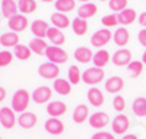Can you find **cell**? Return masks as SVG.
Wrapping results in <instances>:
<instances>
[{"label":"cell","mask_w":146,"mask_h":139,"mask_svg":"<svg viewBox=\"0 0 146 139\" xmlns=\"http://www.w3.org/2000/svg\"><path fill=\"white\" fill-rule=\"evenodd\" d=\"M31 100L32 98L29 97V92L27 90H23V88H21V90H18L13 94V97H12V110H13L15 113L27 111Z\"/></svg>","instance_id":"6da1fadb"},{"label":"cell","mask_w":146,"mask_h":139,"mask_svg":"<svg viewBox=\"0 0 146 139\" xmlns=\"http://www.w3.org/2000/svg\"><path fill=\"white\" fill-rule=\"evenodd\" d=\"M104 78H105L104 69L96 67V66L88 67L82 73V82L86 84V85H91V86H96L98 84H101L104 81Z\"/></svg>","instance_id":"7a4b0ae2"},{"label":"cell","mask_w":146,"mask_h":139,"mask_svg":"<svg viewBox=\"0 0 146 139\" xmlns=\"http://www.w3.org/2000/svg\"><path fill=\"white\" fill-rule=\"evenodd\" d=\"M45 57L48 59V61L56 63V65H63L69 60V54L66 50H63L58 45H50L45 51Z\"/></svg>","instance_id":"3957f363"},{"label":"cell","mask_w":146,"mask_h":139,"mask_svg":"<svg viewBox=\"0 0 146 139\" xmlns=\"http://www.w3.org/2000/svg\"><path fill=\"white\" fill-rule=\"evenodd\" d=\"M113 40V34L108 28H102V29H98L95 31L91 37V45L96 47V48H102L105 47L110 41Z\"/></svg>","instance_id":"277c9868"},{"label":"cell","mask_w":146,"mask_h":139,"mask_svg":"<svg viewBox=\"0 0 146 139\" xmlns=\"http://www.w3.org/2000/svg\"><path fill=\"white\" fill-rule=\"evenodd\" d=\"M38 75L44 79H48V81H54L58 78L60 75V67L56 63H51V61H45L42 65H40L38 67Z\"/></svg>","instance_id":"5b68a950"},{"label":"cell","mask_w":146,"mask_h":139,"mask_svg":"<svg viewBox=\"0 0 146 139\" xmlns=\"http://www.w3.org/2000/svg\"><path fill=\"white\" fill-rule=\"evenodd\" d=\"M53 97V90L50 86H45V85H41L38 88H35L31 98L35 104H45V103H50V100Z\"/></svg>","instance_id":"8992f818"},{"label":"cell","mask_w":146,"mask_h":139,"mask_svg":"<svg viewBox=\"0 0 146 139\" xmlns=\"http://www.w3.org/2000/svg\"><path fill=\"white\" fill-rule=\"evenodd\" d=\"M133 56H131V51L129 48H118L117 51H114V54L111 56V61L114 63L115 66H118V67H123V66H129V63L133 60L131 59Z\"/></svg>","instance_id":"52a82bcc"},{"label":"cell","mask_w":146,"mask_h":139,"mask_svg":"<svg viewBox=\"0 0 146 139\" xmlns=\"http://www.w3.org/2000/svg\"><path fill=\"white\" fill-rule=\"evenodd\" d=\"M16 116L15 111L12 110V107H2L0 108V124L5 129H12L16 124Z\"/></svg>","instance_id":"ba28073f"},{"label":"cell","mask_w":146,"mask_h":139,"mask_svg":"<svg viewBox=\"0 0 146 139\" xmlns=\"http://www.w3.org/2000/svg\"><path fill=\"white\" fill-rule=\"evenodd\" d=\"M44 129H45L47 133H50L53 136H57V135H62L64 132V123L58 117H50V119L45 120Z\"/></svg>","instance_id":"9c48e42d"},{"label":"cell","mask_w":146,"mask_h":139,"mask_svg":"<svg viewBox=\"0 0 146 139\" xmlns=\"http://www.w3.org/2000/svg\"><path fill=\"white\" fill-rule=\"evenodd\" d=\"M111 128H113V132L115 135H124L129 130V128H130V120L124 114H118V116H115L113 119Z\"/></svg>","instance_id":"30bf717a"},{"label":"cell","mask_w":146,"mask_h":139,"mask_svg":"<svg viewBox=\"0 0 146 139\" xmlns=\"http://www.w3.org/2000/svg\"><path fill=\"white\" fill-rule=\"evenodd\" d=\"M110 123V116L107 114L105 111H95L94 114L89 116V124H91V128L94 129H104L105 126Z\"/></svg>","instance_id":"8fae6325"},{"label":"cell","mask_w":146,"mask_h":139,"mask_svg":"<svg viewBox=\"0 0 146 139\" xmlns=\"http://www.w3.org/2000/svg\"><path fill=\"white\" fill-rule=\"evenodd\" d=\"M28 19L25 15H22V13H18L15 15L13 18H10L9 22H7V27L10 28V31H13V32H22V31H25L28 28Z\"/></svg>","instance_id":"7c38bea8"},{"label":"cell","mask_w":146,"mask_h":139,"mask_svg":"<svg viewBox=\"0 0 146 139\" xmlns=\"http://www.w3.org/2000/svg\"><path fill=\"white\" fill-rule=\"evenodd\" d=\"M105 91L110 92V94H118L120 91H123V88H124V81L123 78H120V76H110L107 81H105Z\"/></svg>","instance_id":"4fadbf2b"},{"label":"cell","mask_w":146,"mask_h":139,"mask_svg":"<svg viewBox=\"0 0 146 139\" xmlns=\"http://www.w3.org/2000/svg\"><path fill=\"white\" fill-rule=\"evenodd\" d=\"M113 41L115 45H118L120 48H124V45L129 44L130 41V32L126 27H120L115 29V32L113 34Z\"/></svg>","instance_id":"5bb4252c"},{"label":"cell","mask_w":146,"mask_h":139,"mask_svg":"<svg viewBox=\"0 0 146 139\" xmlns=\"http://www.w3.org/2000/svg\"><path fill=\"white\" fill-rule=\"evenodd\" d=\"M36 122H38V117L35 116V113L31 111H23L18 117V124L22 129H32L36 124Z\"/></svg>","instance_id":"9a60e30c"},{"label":"cell","mask_w":146,"mask_h":139,"mask_svg":"<svg viewBox=\"0 0 146 139\" xmlns=\"http://www.w3.org/2000/svg\"><path fill=\"white\" fill-rule=\"evenodd\" d=\"M48 29H50V25L42 19H35L31 23V32L34 34V37H38V38H45Z\"/></svg>","instance_id":"2e32d148"},{"label":"cell","mask_w":146,"mask_h":139,"mask_svg":"<svg viewBox=\"0 0 146 139\" xmlns=\"http://www.w3.org/2000/svg\"><path fill=\"white\" fill-rule=\"evenodd\" d=\"M104 92L96 86H92L91 90H88V103L94 107H101L104 106Z\"/></svg>","instance_id":"e0dca14e"},{"label":"cell","mask_w":146,"mask_h":139,"mask_svg":"<svg viewBox=\"0 0 146 139\" xmlns=\"http://www.w3.org/2000/svg\"><path fill=\"white\" fill-rule=\"evenodd\" d=\"M66 111H67V106L63 101H50L47 104V113L51 117H60L66 114Z\"/></svg>","instance_id":"ac0fdd59"},{"label":"cell","mask_w":146,"mask_h":139,"mask_svg":"<svg viewBox=\"0 0 146 139\" xmlns=\"http://www.w3.org/2000/svg\"><path fill=\"white\" fill-rule=\"evenodd\" d=\"M47 38L50 40L53 45H58V47L66 43V35L63 34L62 29H58L56 27H50V29L47 32Z\"/></svg>","instance_id":"d6986e66"},{"label":"cell","mask_w":146,"mask_h":139,"mask_svg":"<svg viewBox=\"0 0 146 139\" xmlns=\"http://www.w3.org/2000/svg\"><path fill=\"white\" fill-rule=\"evenodd\" d=\"M88 116H89V108L86 104H78L75 107V110H73V122H75L76 124H82L88 120Z\"/></svg>","instance_id":"ffe728a7"},{"label":"cell","mask_w":146,"mask_h":139,"mask_svg":"<svg viewBox=\"0 0 146 139\" xmlns=\"http://www.w3.org/2000/svg\"><path fill=\"white\" fill-rule=\"evenodd\" d=\"M0 10H2V15L6 19L13 18L15 15H18V3L15 0H2V6H0Z\"/></svg>","instance_id":"44dd1931"},{"label":"cell","mask_w":146,"mask_h":139,"mask_svg":"<svg viewBox=\"0 0 146 139\" xmlns=\"http://www.w3.org/2000/svg\"><path fill=\"white\" fill-rule=\"evenodd\" d=\"M51 22H53V27L58 29H66L72 25V21L69 19V16L66 13H62V12H54L51 15Z\"/></svg>","instance_id":"7402d4cb"},{"label":"cell","mask_w":146,"mask_h":139,"mask_svg":"<svg viewBox=\"0 0 146 139\" xmlns=\"http://www.w3.org/2000/svg\"><path fill=\"white\" fill-rule=\"evenodd\" d=\"M117 18H118V23H121L123 27H127V25H131L133 22L136 21L137 13H136L135 9L127 7L124 10H121L120 13H117Z\"/></svg>","instance_id":"603a6c76"},{"label":"cell","mask_w":146,"mask_h":139,"mask_svg":"<svg viewBox=\"0 0 146 139\" xmlns=\"http://www.w3.org/2000/svg\"><path fill=\"white\" fill-rule=\"evenodd\" d=\"M53 90L54 92H57L58 95H69L72 92V84L66 79H62V78H57L53 81Z\"/></svg>","instance_id":"cb8c5ba5"},{"label":"cell","mask_w":146,"mask_h":139,"mask_svg":"<svg viewBox=\"0 0 146 139\" xmlns=\"http://www.w3.org/2000/svg\"><path fill=\"white\" fill-rule=\"evenodd\" d=\"M73 56H75V59L79 61V63H82V65H86V63H89V61H92V59H94V53H92V50L91 48H88V47H78L76 50H75V53H73Z\"/></svg>","instance_id":"d4e9b609"},{"label":"cell","mask_w":146,"mask_h":139,"mask_svg":"<svg viewBox=\"0 0 146 139\" xmlns=\"http://www.w3.org/2000/svg\"><path fill=\"white\" fill-rule=\"evenodd\" d=\"M110 59H111V56H110V51H108V50L100 48L96 53H94L92 61H94V65H95L96 67H101V69H102V67H105V66L108 65Z\"/></svg>","instance_id":"484cf974"},{"label":"cell","mask_w":146,"mask_h":139,"mask_svg":"<svg viewBox=\"0 0 146 139\" xmlns=\"http://www.w3.org/2000/svg\"><path fill=\"white\" fill-rule=\"evenodd\" d=\"M50 47L47 44V41L44 40V38H38V37H34V38L29 41V48H31V51L32 53H35V54H38V56H41V54H45V51H47V48Z\"/></svg>","instance_id":"4316f807"},{"label":"cell","mask_w":146,"mask_h":139,"mask_svg":"<svg viewBox=\"0 0 146 139\" xmlns=\"http://www.w3.org/2000/svg\"><path fill=\"white\" fill-rule=\"evenodd\" d=\"M96 12H98V7H96V5H94V3H83L82 6H79V9H78V16L79 18H82V19H89V18H92V16H95L96 15Z\"/></svg>","instance_id":"83f0119b"},{"label":"cell","mask_w":146,"mask_h":139,"mask_svg":"<svg viewBox=\"0 0 146 139\" xmlns=\"http://www.w3.org/2000/svg\"><path fill=\"white\" fill-rule=\"evenodd\" d=\"M19 44V35L18 32H13V31H9L6 34H2L0 35V45L3 47H16Z\"/></svg>","instance_id":"f1b7e54d"},{"label":"cell","mask_w":146,"mask_h":139,"mask_svg":"<svg viewBox=\"0 0 146 139\" xmlns=\"http://www.w3.org/2000/svg\"><path fill=\"white\" fill-rule=\"evenodd\" d=\"M88 28H89V25H88V21L86 19H82L79 16H76L75 19L72 21V29L73 32H75L76 35L82 37L88 32Z\"/></svg>","instance_id":"f546056e"},{"label":"cell","mask_w":146,"mask_h":139,"mask_svg":"<svg viewBox=\"0 0 146 139\" xmlns=\"http://www.w3.org/2000/svg\"><path fill=\"white\" fill-rule=\"evenodd\" d=\"M131 111L137 117H146V98L145 97L135 98V101L131 104Z\"/></svg>","instance_id":"4dcf8cb0"},{"label":"cell","mask_w":146,"mask_h":139,"mask_svg":"<svg viewBox=\"0 0 146 139\" xmlns=\"http://www.w3.org/2000/svg\"><path fill=\"white\" fill-rule=\"evenodd\" d=\"M38 5H36L35 0H19L18 2V9L22 15H31L36 10Z\"/></svg>","instance_id":"1f68e13d"},{"label":"cell","mask_w":146,"mask_h":139,"mask_svg":"<svg viewBox=\"0 0 146 139\" xmlns=\"http://www.w3.org/2000/svg\"><path fill=\"white\" fill-rule=\"evenodd\" d=\"M54 7L57 12L62 13H69V12L75 10L76 7V0H56L54 2Z\"/></svg>","instance_id":"d6a6232c"},{"label":"cell","mask_w":146,"mask_h":139,"mask_svg":"<svg viewBox=\"0 0 146 139\" xmlns=\"http://www.w3.org/2000/svg\"><path fill=\"white\" fill-rule=\"evenodd\" d=\"M143 66L145 65H143L142 60H131L129 63V66H127V72H129V75L131 78H137L143 72Z\"/></svg>","instance_id":"836d02e7"},{"label":"cell","mask_w":146,"mask_h":139,"mask_svg":"<svg viewBox=\"0 0 146 139\" xmlns=\"http://www.w3.org/2000/svg\"><path fill=\"white\" fill-rule=\"evenodd\" d=\"M67 81L72 84V85H78L80 81H82V73L79 70V67L76 65H72L69 67V73H67Z\"/></svg>","instance_id":"e575fe53"},{"label":"cell","mask_w":146,"mask_h":139,"mask_svg":"<svg viewBox=\"0 0 146 139\" xmlns=\"http://www.w3.org/2000/svg\"><path fill=\"white\" fill-rule=\"evenodd\" d=\"M31 54H32V51H31V48L28 47V45H25V44H18L16 47H15V56L19 59V60H28L29 57H31Z\"/></svg>","instance_id":"d590c367"},{"label":"cell","mask_w":146,"mask_h":139,"mask_svg":"<svg viewBox=\"0 0 146 139\" xmlns=\"http://www.w3.org/2000/svg\"><path fill=\"white\" fill-rule=\"evenodd\" d=\"M127 5H129V0H110L108 2V6L113 12H117L120 13L121 10L127 9Z\"/></svg>","instance_id":"8d00e7d4"},{"label":"cell","mask_w":146,"mask_h":139,"mask_svg":"<svg viewBox=\"0 0 146 139\" xmlns=\"http://www.w3.org/2000/svg\"><path fill=\"white\" fill-rule=\"evenodd\" d=\"M101 23L104 25L105 28H108V29L110 28H114V27H117V25H118V18H117L115 13H110V15L102 16Z\"/></svg>","instance_id":"74e56055"},{"label":"cell","mask_w":146,"mask_h":139,"mask_svg":"<svg viewBox=\"0 0 146 139\" xmlns=\"http://www.w3.org/2000/svg\"><path fill=\"white\" fill-rule=\"evenodd\" d=\"M12 60H13V54L7 50H3V51H0V67H6L9 66Z\"/></svg>","instance_id":"f35d334b"},{"label":"cell","mask_w":146,"mask_h":139,"mask_svg":"<svg viewBox=\"0 0 146 139\" xmlns=\"http://www.w3.org/2000/svg\"><path fill=\"white\" fill-rule=\"evenodd\" d=\"M113 107H114V110L118 111V113L124 111V108H126V100L121 97V95L117 94V95L113 98Z\"/></svg>","instance_id":"ab89813d"},{"label":"cell","mask_w":146,"mask_h":139,"mask_svg":"<svg viewBox=\"0 0 146 139\" xmlns=\"http://www.w3.org/2000/svg\"><path fill=\"white\" fill-rule=\"evenodd\" d=\"M91 139H115V138H114V135H111L110 132H104V130H100V132L94 133Z\"/></svg>","instance_id":"60d3db41"},{"label":"cell","mask_w":146,"mask_h":139,"mask_svg":"<svg viewBox=\"0 0 146 139\" xmlns=\"http://www.w3.org/2000/svg\"><path fill=\"white\" fill-rule=\"evenodd\" d=\"M137 41L140 45L146 47V28H142L139 32H137Z\"/></svg>","instance_id":"b9f144b4"},{"label":"cell","mask_w":146,"mask_h":139,"mask_svg":"<svg viewBox=\"0 0 146 139\" xmlns=\"http://www.w3.org/2000/svg\"><path fill=\"white\" fill-rule=\"evenodd\" d=\"M137 21L143 28H146V12H142V13L137 16Z\"/></svg>","instance_id":"7bdbcfd3"},{"label":"cell","mask_w":146,"mask_h":139,"mask_svg":"<svg viewBox=\"0 0 146 139\" xmlns=\"http://www.w3.org/2000/svg\"><path fill=\"white\" fill-rule=\"evenodd\" d=\"M6 97H7V91L3 86H0V103H3V101L6 100Z\"/></svg>","instance_id":"ee69618b"},{"label":"cell","mask_w":146,"mask_h":139,"mask_svg":"<svg viewBox=\"0 0 146 139\" xmlns=\"http://www.w3.org/2000/svg\"><path fill=\"white\" fill-rule=\"evenodd\" d=\"M123 139H139V138H137V135H135V133H130V135H124Z\"/></svg>","instance_id":"f6af8a7d"},{"label":"cell","mask_w":146,"mask_h":139,"mask_svg":"<svg viewBox=\"0 0 146 139\" xmlns=\"http://www.w3.org/2000/svg\"><path fill=\"white\" fill-rule=\"evenodd\" d=\"M142 61H143V65H146V50H145V53L142 54Z\"/></svg>","instance_id":"bcb514c9"},{"label":"cell","mask_w":146,"mask_h":139,"mask_svg":"<svg viewBox=\"0 0 146 139\" xmlns=\"http://www.w3.org/2000/svg\"><path fill=\"white\" fill-rule=\"evenodd\" d=\"M41 2H44V3H51V2H56V0H41Z\"/></svg>","instance_id":"7dc6e473"},{"label":"cell","mask_w":146,"mask_h":139,"mask_svg":"<svg viewBox=\"0 0 146 139\" xmlns=\"http://www.w3.org/2000/svg\"><path fill=\"white\" fill-rule=\"evenodd\" d=\"M78 2H82V3H89V0H78Z\"/></svg>","instance_id":"c3c4849f"},{"label":"cell","mask_w":146,"mask_h":139,"mask_svg":"<svg viewBox=\"0 0 146 139\" xmlns=\"http://www.w3.org/2000/svg\"><path fill=\"white\" fill-rule=\"evenodd\" d=\"M100 2H107V0H100Z\"/></svg>","instance_id":"681fc988"},{"label":"cell","mask_w":146,"mask_h":139,"mask_svg":"<svg viewBox=\"0 0 146 139\" xmlns=\"http://www.w3.org/2000/svg\"><path fill=\"white\" fill-rule=\"evenodd\" d=\"M0 139H2V138H0Z\"/></svg>","instance_id":"f907efd6"}]
</instances>
